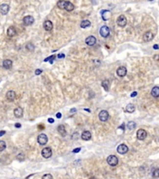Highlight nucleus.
<instances>
[{
    "instance_id": "obj_4",
    "label": "nucleus",
    "mask_w": 159,
    "mask_h": 179,
    "mask_svg": "<svg viewBox=\"0 0 159 179\" xmlns=\"http://www.w3.org/2000/svg\"><path fill=\"white\" fill-rule=\"evenodd\" d=\"M47 136L45 134V133H41V134H39L37 137V142L39 145H41V146H44V145H46L47 143Z\"/></svg>"
},
{
    "instance_id": "obj_36",
    "label": "nucleus",
    "mask_w": 159,
    "mask_h": 179,
    "mask_svg": "<svg viewBox=\"0 0 159 179\" xmlns=\"http://www.w3.org/2000/svg\"><path fill=\"white\" fill-rule=\"evenodd\" d=\"M41 73H42V70H41V69H36V70H35V75L36 76L40 75Z\"/></svg>"
},
{
    "instance_id": "obj_7",
    "label": "nucleus",
    "mask_w": 159,
    "mask_h": 179,
    "mask_svg": "<svg viewBox=\"0 0 159 179\" xmlns=\"http://www.w3.org/2000/svg\"><path fill=\"white\" fill-rule=\"evenodd\" d=\"M127 151H128V147L125 144H121V145H119V146H117V152L119 154H121V155L127 153Z\"/></svg>"
},
{
    "instance_id": "obj_10",
    "label": "nucleus",
    "mask_w": 159,
    "mask_h": 179,
    "mask_svg": "<svg viewBox=\"0 0 159 179\" xmlns=\"http://www.w3.org/2000/svg\"><path fill=\"white\" fill-rule=\"evenodd\" d=\"M6 97H7L8 101L12 102V101H14V100L16 99L17 95H16V92H15L14 90H9V91L7 92V94H6Z\"/></svg>"
},
{
    "instance_id": "obj_26",
    "label": "nucleus",
    "mask_w": 159,
    "mask_h": 179,
    "mask_svg": "<svg viewBox=\"0 0 159 179\" xmlns=\"http://www.w3.org/2000/svg\"><path fill=\"white\" fill-rule=\"evenodd\" d=\"M65 4H66L65 0H60V1H58V3H57V7H58L59 9L64 10V8H65Z\"/></svg>"
},
{
    "instance_id": "obj_18",
    "label": "nucleus",
    "mask_w": 159,
    "mask_h": 179,
    "mask_svg": "<svg viewBox=\"0 0 159 179\" xmlns=\"http://www.w3.org/2000/svg\"><path fill=\"white\" fill-rule=\"evenodd\" d=\"M16 29H15L14 26H10L9 28H8V31H7V35H8V37H10V38H12V37H14L15 35H16Z\"/></svg>"
},
{
    "instance_id": "obj_39",
    "label": "nucleus",
    "mask_w": 159,
    "mask_h": 179,
    "mask_svg": "<svg viewBox=\"0 0 159 179\" xmlns=\"http://www.w3.org/2000/svg\"><path fill=\"white\" fill-rule=\"evenodd\" d=\"M64 57H65V55H64L63 53H60V54L58 55V58H59V59H61V58H64Z\"/></svg>"
},
{
    "instance_id": "obj_21",
    "label": "nucleus",
    "mask_w": 159,
    "mask_h": 179,
    "mask_svg": "<svg viewBox=\"0 0 159 179\" xmlns=\"http://www.w3.org/2000/svg\"><path fill=\"white\" fill-rule=\"evenodd\" d=\"M11 66H12V61L11 60L7 59V60H5V61L3 62V67L6 68V69H10Z\"/></svg>"
},
{
    "instance_id": "obj_6",
    "label": "nucleus",
    "mask_w": 159,
    "mask_h": 179,
    "mask_svg": "<svg viewBox=\"0 0 159 179\" xmlns=\"http://www.w3.org/2000/svg\"><path fill=\"white\" fill-rule=\"evenodd\" d=\"M42 156L45 158V159H48L52 156V150L50 147H45L42 149V152H41Z\"/></svg>"
},
{
    "instance_id": "obj_2",
    "label": "nucleus",
    "mask_w": 159,
    "mask_h": 179,
    "mask_svg": "<svg viewBox=\"0 0 159 179\" xmlns=\"http://www.w3.org/2000/svg\"><path fill=\"white\" fill-rule=\"evenodd\" d=\"M100 34H101V36L102 38H108L109 35H110V29L106 25H103L100 29Z\"/></svg>"
},
{
    "instance_id": "obj_44",
    "label": "nucleus",
    "mask_w": 159,
    "mask_h": 179,
    "mask_svg": "<svg viewBox=\"0 0 159 179\" xmlns=\"http://www.w3.org/2000/svg\"><path fill=\"white\" fill-rule=\"evenodd\" d=\"M56 117H57V118H61V113H57Z\"/></svg>"
},
{
    "instance_id": "obj_11",
    "label": "nucleus",
    "mask_w": 159,
    "mask_h": 179,
    "mask_svg": "<svg viewBox=\"0 0 159 179\" xmlns=\"http://www.w3.org/2000/svg\"><path fill=\"white\" fill-rule=\"evenodd\" d=\"M97 42V39L94 36H89L86 38V44L89 45V46H94Z\"/></svg>"
},
{
    "instance_id": "obj_47",
    "label": "nucleus",
    "mask_w": 159,
    "mask_h": 179,
    "mask_svg": "<svg viewBox=\"0 0 159 179\" xmlns=\"http://www.w3.org/2000/svg\"><path fill=\"white\" fill-rule=\"evenodd\" d=\"M149 1H153V0H149Z\"/></svg>"
},
{
    "instance_id": "obj_31",
    "label": "nucleus",
    "mask_w": 159,
    "mask_h": 179,
    "mask_svg": "<svg viewBox=\"0 0 159 179\" xmlns=\"http://www.w3.org/2000/svg\"><path fill=\"white\" fill-rule=\"evenodd\" d=\"M159 176V169H155L153 172V177L154 178H158Z\"/></svg>"
},
{
    "instance_id": "obj_40",
    "label": "nucleus",
    "mask_w": 159,
    "mask_h": 179,
    "mask_svg": "<svg viewBox=\"0 0 159 179\" xmlns=\"http://www.w3.org/2000/svg\"><path fill=\"white\" fill-rule=\"evenodd\" d=\"M137 94H138V93H137V91H134V92H132V93H131V97H135V96H137Z\"/></svg>"
},
{
    "instance_id": "obj_37",
    "label": "nucleus",
    "mask_w": 159,
    "mask_h": 179,
    "mask_svg": "<svg viewBox=\"0 0 159 179\" xmlns=\"http://www.w3.org/2000/svg\"><path fill=\"white\" fill-rule=\"evenodd\" d=\"M75 112H76V109H75V108H72L70 110V114H71V115H74Z\"/></svg>"
},
{
    "instance_id": "obj_42",
    "label": "nucleus",
    "mask_w": 159,
    "mask_h": 179,
    "mask_svg": "<svg viewBox=\"0 0 159 179\" xmlns=\"http://www.w3.org/2000/svg\"><path fill=\"white\" fill-rule=\"evenodd\" d=\"M48 122H49V123H53V122H54V119H53L52 118H48Z\"/></svg>"
},
{
    "instance_id": "obj_14",
    "label": "nucleus",
    "mask_w": 159,
    "mask_h": 179,
    "mask_svg": "<svg viewBox=\"0 0 159 179\" xmlns=\"http://www.w3.org/2000/svg\"><path fill=\"white\" fill-rule=\"evenodd\" d=\"M116 74L118 77H125L126 75V68L125 66H120L116 70Z\"/></svg>"
},
{
    "instance_id": "obj_17",
    "label": "nucleus",
    "mask_w": 159,
    "mask_h": 179,
    "mask_svg": "<svg viewBox=\"0 0 159 179\" xmlns=\"http://www.w3.org/2000/svg\"><path fill=\"white\" fill-rule=\"evenodd\" d=\"M14 116L18 118H22L23 116V109L22 107H16L14 109Z\"/></svg>"
},
{
    "instance_id": "obj_16",
    "label": "nucleus",
    "mask_w": 159,
    "mask_h": 179,
    "mask_svg": "<svg viewBox=\"0 0 159 179\" xmlns=\"http://www.w3.org/2000/svg\"><path fill=\"white\" fill-rule=\"evenodd\" d=\"M81 138L82 140L84 141H88V140H90L91 139V132L89 131H84L81 134Z\"/></svg>"
},
{
    "instance_id": "obj_34",
    "label": "nucleus",
    "mask_w": 159,
    "mask_h": 179,
    "mask_svg": "<svg viewBox=\"0 0 159 179\" xmlns=\"http://www.w3.org/2000/svg\"><path fill=\"white\" fill-rule=\"evenodd\" d=\"M18 159H19V160H24V158H23V154H19L18 155Z\"/></svg>"
},
{
    "instance_id": "obj_30",
    "label": "nucleus",
    "mask_w": 159,
    "mask_h": 179,
    "mask_svg": "<svg viewBox=\"0 0 159 179\" xmlns=\"http://www.w3.org/2000/svg\"><path fill=\"white\" fill-rule=\"evenodd\" d=\"M55 58H56V56L55 55H52V56H50V57H47V58H46L44 61L45 62H50V63H53V60H55Z\"/></svg>"
},
{
    "instance_id": "obj_24",
    "label": "nucleus",
    "mask_w": 159,
    "mask_h": 179,
    "mask_svg": "<svg viewBox=\"0 0 159 179\" xmlns=\"http://www.w3.org/2000/svg\"><path fill=\"white\" fill-rule=\"evenodd\" d=\"M91 25V23L89 22V20H85V21H82L81 24H80V27L81 28H87V27H89Z\"/></svg>"
},
{
    "instance_id": "obj_15",
    "label": "nucleus",
    "mask_w": 159,
    "mask_h": 179,
    "mask_svg": "<svg viewBox=\"0 0 159 179\" xmlns=\"http://www.w3.org/2000/svg\"><path fill=\"white\" fill-rule=\"evenodd\" d=\"M43 26H44V29H45L46 31H51L52 29H53V24H52L51 21H48V20L45 21Z\"/></svg>"
},
{
    "instance_id": "obj_12",
    "label": "nucleus",
    "mask_w": 159,
    "mask_h": 179,
    "mask_svg": "<svg viewBox=\"0 0 159 179\" xmlns=\"http://www.w3.org/2000/svg\"><path fill=\"white\" fill-rule=\"evenodd\" d=\"M154 39V34L152 33L151 31H147L146 33L143 35V40L145 42H149L151 40Z\"/></svg>"
},
{
    "instance_id": "obj_46",
    "label": "nucleus",
    "mask_w": 159,
    "mask_h": 179,
    "mask_svg": "<svg viewBox=\"0 0 159 179\" xmlns=\"http://www.w3.org/2000/svg\"><path fill=\"white\" fill-rule=\"evenodd\" d=\"M89 179H96V178H95V177H90Z\"/></svg>"
},
{
    "instance_id": "obj_32",
    "label": "nucleus",
    "mask_w": 159,
    "mask_h": 179,
    "mask_svg": "<svg viewBox=\"0 0 159 179\" xmlns=\"http://www.w3.org/2000/svg\"><path fill=\"white\" fill-rule=\"evenodd\" d=\"M26 49H27L28 51H33L34 50V47L33 44L29 43V44H27V45H26Z\"/></svg>"
},
{
    "instance_id": "obj_43",
    "label": "nucleus",
    "mask_w": 159,
    "mask_h": 179,
    "mask_svg": "<svg viewBox=\"0 0 159 179\" xmlns=\"http://www.w3.org/2000/svg\"><path fill=\"white\" fill-rule=\"evenodd\" d=\"M6 133V132L5 131H1V132H0V137L1 136H3V135H4V134H5Z\"/></svg>"
},
{
    "instance_id": "obj_38",
    "label": "nucleus",
    "mask_w": 159,
    "mask_h": 179,
    "mask_svg": "<svg viewBox=\"0 0 159 179\" xmlns=\"http://www.w3.org/2000/svg\"><path fill=\"white\" fill-rule=\"evenodd\" d=\"M80 150H81V148H80V147H77V148H75V149L73 150V152H74V153H77V152H79Z\"/></svg>"
},
{
    "instance_id": "obj_20",
    "label": "nucleus",
    "mask_w": 159,
    "mask_h": 179,
    "mask_svg": "<svg viewBox=\"0 0 159 179\" xmlns=\"http://www.w3.org/2000/svg\"><path fill=\"white\" fill-rule=\"evenodd\" d=\"M102 19L104 21H107L111 17V12L109 10H102Z\"/></svg>"
},
{
    "instance_id": "obj_5",
    "label": "nucleus",
    "mask_w": 159,
    "mask_h": 179,
    "mask_svg": "<svg viewBox=\"0 0 159 179\" xmlns=\"http://www.w3.org/2000/svg\"><path fill=\"white\" fill-rule=\"evenodd\" d=\"M117 25L120 26V27H125L126 24V18L124 15H120L118 18H117Z\"/></svg>"
},
{
    "instance_id": "obj_8",
    "label": "nucleus",
    "mask_w": 159,
    "mask_h": 179,
    "mask_svg": "<svg viewBox=\"0 0 159 179\" xmlns=\"http://www.w3.org/2000/svg\"><path fill=\"white\" fill-rule=\"evenodd\" d=\"M23 21L24 25H26V26L32 25V24L34 23V17H33V16H30V15H28V16H25Z\"/></svg>"
},
{
    "instance_id": "obj_27",
    "label": "nucleus",
    "mask_w": 159,
    "mask_h": 179,
    "mask_svg": "<svg viewBox=\"0 0 159 179\" xmlns=\"http://www.w3.org/2000/svg\"><path fill=\"white\" fill-rule=\"evenodd\" d=\"M102 85L103 88L105 89V90H109V89H110V82H109V80L108 79L103 80L102 82Z\"/></svg>"
},
{
    "instance_id": "obj_45",
    "label": "nucleus",
    "mask_w": 159,
    "mask_h": 179,
    "mask_svg": "<svg viewBox=\"0 0 159 179\" xmlns=\"http://www.w3.org/2000/svg\"><path fill=\"white\" fill-rule=\"evenodd\" d=\"M154 50H158V45H157V44H154Z\"/></svg>"
},
{
    "instance_id": "obj_29",
    "label": "nucleus",
    "mask_w": 159,
    "mask_h": 179,
    "mask_svg": "<svg viewBox=\"0 0 159 179\" xmlns=\"http://www.w3.org/2000/svg\"><path fill=\"white\" fill-rule=\"evenodd\" d=\"M6 142L5 141H0V151H3L6 149Z\"/></svg>"
},
{
    "instance_id": "obj_23",
    "label": "nucleus",
    "mask_w": 159,
    "mask_h": 179,
    "mask_svg": "<svg viewBox=\"0 0 159 179\" xmlns=\"http://www.w3.org/2000/svg\"><path fill=\"white\" fill-rule=\"evenodd\" d=\"M58 132L62 135V136H65L66 135V129L63 125H59L58 126Z\"/></svg>"
},
{
    "instance_id": "obj_19",
    "label": "nucleus",
    "mask_w": 159,
    "mask_h": 179,
    "mask_svg": "<svg viewBox=\"0 0 159 179\" xmlns=\"http://www.w3.org/2000/svg\"><path fill=\"white\" fill-rule=\"evenodd\" d=\"M151 94H152V96L154 97V98H157V97L159 96V87H157V86L154 87V88L152 89Z\"/></svg>"
},
{
    "instance_id": "obj_3",
    "label": "nucleus",
    "mask_w": 159,
    "mask_h": 179,
    "mask_svg": "<svg viewBox=\"0 0 159 179\" xmlns=\"http://www.w3.org/2000/svg\"><path fill=\"white\" fill-rule=\"evenodd\" d=\"M108 118H109V113H108V111L106 110H102L100 114H99V119L101 120V121H102V122H105V121H107Z\"/></svg>"
},
{
    "instance_id": "obj_35",
    "label": "nucleus",
    "mask_w": 159,
    "mask_h": 179,
    "mask_svg": "<svg viewBox=\"0 0 159 179\" xmlns=\"http://www.w3.org/2000/svg\"><path fill=\"white\" fill-rule=\"evenodd\" d=\"M73 139H78V132H75L73 134Z\"/></svg>"
},
{
    "instance_id": "obj_22",
    "label": "nucleus",
    "mask_w": 159,
    "mask_h": 179,
    "mask_svg": "<svg viewBox=\"0 0 159 179\" xmlns=\"http://www.w3.org/2000/svg\"><path fill=\"white\" fill-rule=\"evenodd\" d=\"M74 9H75L74 4H73V3H71V2H69V1H66L64 10H67V11H72V10H74Z\"/></svg>"
},
{
    "instance_id": "obj_1",
    "label": "nucleus",
    "mask_w": 159,
    "mask_h": 179,
    "mask_svg": "<svg viewBox=\"0 0 159 179\" xmlns=\"http://www.w3.org/2000/svg\"><path fill=\"white\" fill-rule=\"evenodd\" d=\"M107 163L111 166H116L118 164V159L116 156L114 155H110L107 158Z\"/></svg>"
},
{
    "instance_id": "obj_41",
    "label": "nucleus",
    "mask_w": 159,
    "mask_h": 179,
    "mask_svg": "<svg viewBox=\"0 0 159 179\" xmlns=\"http://www.w3.org/2000/svg\"><path fill=\"white\" fill-rule=\"evenodd\" d=\"M15 127H16V128H21V127H22V124H21V123H16V124H15Z\"/></svg>"
},
{
    "instance_id": "obj_9",
    "label": "nucleus",
    "mask_w": 159,
    "mask_h": 179,
    "mask_svg": "<svg viewBox=\"0 0 159 179\" xmlns=\"http://www.w3.org/2000/svg\"><path fill=\"white\" fill-rule=\"evenodd\" d=\"M147 136V132L146 131H144L143 129H140V130H138V132H137V138L139 139V140H144L145 138Z\"/></svg>"
},
{
    "instance_id": "obj_25",
    "label": "nucleus",
    "mask_w": 159,
    "mask_h": 179,
    "mask_svg": "<svg viewBox=\"0 0 159 179\" xmlns=\"http://www.w3.org/2000/svg\"><path fill=\"white\" fill-rule=\"evenodd\" d=\"M126 111L127 113H133L135 111V106L133 104H128L126 107Z\"/></svg>"
},
{
    "instance_id": "obj_33",
    "label": "nucleus",
    "mask_w": 159,
    "mask_h": 179,
    "mask_svg": "<svg viewBox=\"0 0 159 179\" xmlns=\"http://www.w3.org/2000/svg\"><path fill=\"white\" fill-rule=\"evenodd\" d=\"M42 179H53V176L50 174H46L42 176Z\"/></svg>"
},
{
    "instance_id": "obj_28",
    "label": "nucleus",
    "mask_w": 159,
    "mask_h": 179,
    "mask_svg": "<svg viewBox=\"0 0 159 179\" xmlns=\"http://www.w3.org/2000/svg\"><path fill=\"white\" fill-rule=\"evenodd\" d=\"M126 128L129 130V131H132L136 128V123L134 121H129V122L126 124Z\"/></svg>"
},
{
    "instance_id": "obj_13",
    "label": "nucleus",
    "mask_w": 159,
    "mask_h": 179,
    "mask_svg": "<svg viewBox=\"0 0 159 179\" xmlns=\"http://www.w3.org/2000/svg\"><path fill=\"white\" fill-rule=\"evenodd\" d=\"M10 11V6L8 4H3L0 6V13L2 15H7Z\"/></svg>"
}]
</instances>
